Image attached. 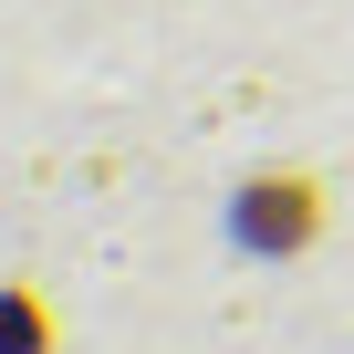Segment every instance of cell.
Here are the masks:
<instances>
[{"instance_id":"1","label":"cell","mask_w":354,"mask_h":354,"mask_svg":"<svg viewBox=\"0 0 354 354\" xmlns=\"http://www.w3.org/2000/svg\"><path fill=\"white\" fill-rule=\"evenodd\" d=\"M323 219H333V198H323V177H302V167H271V177H250V188L230 198V240H240V250H261V261L313 250V240H323Z\"/></svg>"},{"instance_id":"2","label":"cell","mask_w":354,"mask_h":354,"mask_svg":"<svg viewBox=\"0 0 354 354\" xmlns=\"http://www.w3.org/2000/svg\"><path fill=\"white\" fill-rule=\"evenodd\" d=\"M0 354H53V313H42V292H0Z\"/></svg>"}]
</instances>
